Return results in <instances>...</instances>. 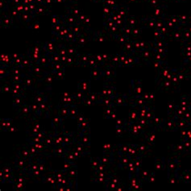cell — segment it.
Returning a JSON list of instances; mask_svg holds the SVG:
<instances>
[{"instance_id": "obj_36", "label": "cell", "mask_w": 191, "mask_h": 191, "mask_svg": "<svg viewBox=\"0 0 191 191\" xmlns=\"http://www.w3.org/2000/svg\"><path fill=\"white\" fill-rule=\"evenodd\" d=\"M86 97L89 98L90 100H92V101H93L94 103H96V102H99V100H98L99 97H98L96 94H94V93H87Z\"/></svg>"}, {"instance_id": "obj_39", "label": "cell", "mask_w": 191, "mask_h": 191, "mask_svg": "<svg viewBox=\"0 0 191 191\" xmlns=\"http://www.w3.org/2000/svg\"><path fill=\"white\" fill-rule=\"evenodd\" d=\"M94 181L96 182H99V183H103L105 181H107V179H106V177H103L94 176Z\"/></svg>"}, {"instance_id": "obj_6", "label": "cell", "mask_w": 191, "mask_h": 191, "mask_svg": "<svg viewBox=\"0 0 191 191\" xmlns=\"http://www.w3.org/2000/svg\"><path fill=\"white\" fill-rule=\"evenodd\" d=\"M74 141H75V133L64 131L63 145L65 146L67 148H70Z\"/></svg>"}, {"instance_id": "obj_40", "label": "cell", "mask_w": 191, "mask_h": 191, "mask_svg": "<svg viewBox=\"0 0 191 191\" xmlns=\"http://www.w3.org/2000/svg\"><path fill=\"white\" fill-rule=\"evenodd\" d=\"M47 133H48V132H46L45 131L42 130V131H41L40 132L37 133V134H36V135H37V136H38L39 138H40V139H41V140H43L45 138L46 135H47Z\"/></svg>"}, {"instance_id": "obj_18", "label": "cell", "mask_w": 191, "mask_h": 191, "mask_svg": "<svg viewBox=\"0 0 191 191\" xmlns=\"http://www.w3.org/2000/svg\"><path fill=\"white\" fill-rule=\"evenodd\" d=\"M77 131L78 132H84L89 131V120H88V118L85 121L77 124Z\"/></svg>"}, {"instance_id": "obj_21", "label": "cell", "mask_w": 191, "mask_h": 191, "mask_svg": "<svg viewBox=\"0 0 191 191\" xmlns=\"http://www.w3.org/2000/svg\"><path fill=\"white\" fill-rule=\"evenodd\" d=\"M24 98H23V95H19V96H15L14 97L13 99V101H12V105L13 107H15V109H17L18 107H20V106L24 103Z\"/></svg>"}, {"instance_id": "obj_12", "label": "cell", "mask_w": 191, "mask_h": 191, "mask_svg": "<svg viewBox=\"0 0 191 191\" xmlns=\"http://www.w3.org/2000/svg\"><path fill=\"white\" fill-rule=\"evenodd\" d=\"M54 132H49L47 133L45 138L43 140V143L48 148H53L54 147Z\"/></svg>"}, {"instance_id": "obj_25", "label": "cell", "mask_w": 191, "mask_h": 191, "mask_svg": "<svg viewBox=\"0 0 191 191\" xmlns=\"http://www.w3.org/2000/svg\"><path fill=\"white\" fill-rule=\"evenodd\" d=\"M29 104H30L32 114L35 115V116H40V107H39V105L34 102H31V103H29Z\"/></svg>"}, {"instance_id": "obj_2", "label": "cell", "mask_w": 191, "mask_h": 191, "mask_svg": "<svg viewBox=\"0 0 191 191\" xmlns=\"http://www.w3.org/2000/svg\"><path fill=\"white\" fill-rule=\"evenodd\" d=\"M75 141H78L83 145L89 148L90 144V135L89 131L84 132H77L75 134Z\"/></svg>"}, {"instance_id": "obj_7", "label": "cell", "mask_w": 191, "mask_h": 191, "mask_svg": "<svg viewBox=\"0 0 191 191\" xmlns=\"http://www.w3.org/2000/svg\"><path fill=\"white\" fill-rule=\"evenodd\" d=\"M39 107H40V116H48L50 114L51 104L48 99H46L44 102L39 105Z\"/></svg>"}, {"instance_id": "obj_24", "label": "cell", "mask_w": 191, "mask_h": 191, "mask_svg": "<svg viewBox=\"0 0 191 191\" xmlns=\"http://www.w3.org/2000/svg\"><path fill=\"white\" fill-rule=\"evenodd\" d=\"M53 173L56 179V181H57V185L60 184V182L62 181V179L66 176V172H65L62 169L61 170H53Z\"/></svg>"}, {"instance_id": "obj_10", "label": "cell", "mask_w": 191, "mask_h": 191, "mask_svg": "<svg viewBox=\"0 0 191 191\" xmlns=\"http://www.w3.org/2000/svg\"><path fill=\"white\" fill-rule=\"evenodd\" d=\"M64 131L62 129L60 130H54V146L63 145V136H64Z\"/></svg>"}, {"instance_id": "obj_4", "label": "cell", "mask_w": 191, "mask_h": 191, "mask_svg": "<svg viewBox=\"0 0 191 191\" xmlns=\"http://www.w3.org/2000/svg\"><path fill=\"white\" fill-rule=\"evenodd\" d=\"M42 130H43V126H42V124L40 122H38L37 120H34V121L31 123V124L28 127V135H36L37 133L40 132Z\"/></svg>"}, {"instance_id": "obj_48", "label": "cell", "mask_w": 191, "mask_h": 191, "mask_svg": "<svg viewBox=\"0 0 191 191\" xmlns=\"http://www.w3.org/2000/svg\"><path fill=\"white\" fill-rule=\"evenodd\" d=\"M131 116H132V118H135L136 117V116H137V115H136V114H135V113H132V115H131Z\"/></svg>"}, {"instance_id": "obj_41", "label": "cell", "mask_w": 191, "mask_h": 191, "mask_svg": "<svg viewBox=\"0 0 191 191\" xmlns=\"http://www.w3.org/2000/svg\"><path fill=\"white\" fill-rule=\"evenodd\" d=\"M11 89H12V88H11L10 86H3V88H2V90H3V92H4V93L11 92Z\"/></svg>"}, {"instance_id": "obj_5", "label": "cell", "mask_w": 191, "mask_h": 191, "mask_svg": "<svg viewBox=\"0 0 191 191\" xmlns=\"http://www.w3.org/2000/svg\"><path fill=\"white\" fill-rule=\"evenodd\" d=\"M16 113L20 118H28L32 115L31 111L30 104L28 103H23L22 106L18 107L16 109Z\"/></svg>"}, {"instance_id": "obj_45", "label": "cell", "mask_w": 191, "mask_h": 191, "mask_svg": "<svg viewBox=\"0 0 191 191\" xmlns=\"http://www.w3.org/2000/svg\"><path fill=\"white\" fill-rule=\"evenodd\" d=\"M23 84L25 85L26 86H30L31 84H32V82H31V80L29 78H27L24 81V82H23Z\"/></svg>"}, {"instance_id": "obj_19", "label": "cell", "mask_w": 191, "mask_h": 191, "mask_svg": "<svg viewBox=\"0 0 191 191\" xmlns=\"http://www.w3.org/2000/svg\"><path fill=\"white\" fill-rule=\"evenodd\" d=\"M63 158L65 160H67V161H70V162H73V163H76L77 160L70 148H67L66 152L64 154Z\"/></svg>"}, {"instance_id": "obj_29", "label": "cell", "mask_w": 191, "mask_h": 191, "mask_svg": "<svg viewBox=\"0 0 191 191\" xmlns=\"http://www.w3.org/2000/svg\"><path fill=\"white\" fill-rule=\"evenodd\" d=\"M100 164H101V161L99 159H96V158H91L90 159V167L93 169H94V171L97 169Z\"/></svg>"}, {"instance_id": "obj_13", "label": "cell", "mask_w": 191, "mask_h": 191, "mask_svg": "<svg viewBox=\"0 0 191 191\" xmlns=\"http://www.w3.org/2000/svg\"><path fill=\"white\" fill-rule=\"evenodd\" d=\"M28 173L29 177H30V178H32V180H35V181H43L44 173L39 168L32 171H29Z\"/></svg>"}, {"instance_id": "obj_47", "label": "cell", "mask_w": 191, "mask_h": 191, "mask_svg": "<svg viewBox=\"0 0 191 191\" xmlns=\"http://www.w3.org/2000/svg\"><path fill=\"white\" fill-rule=\"evenodd\" d=\"M13 81L16 83V82H19L20 81V77L18 76V75H15L14 77H13Z\"/></svg>"}, {"instance_id": "obj_28", "label": "cell", "mask_w": 191, "mask_h": 191, "mask_svg": "<svg viewBox=\"0 0 191 191\" xmlns=\"http://www.w3.org/2000/svg\"><path fill=\"white\" fill-rule=\"evenodd\" d=\"M86 96V94H85V92L82 91L81 89H79L78 91H77L75 94H74V97L75 98V99H76L77 102H80L82 101L85 97Z\"/></svg>"}, {"instance_id": "obj_33", "label": "cell", "mask_w": 191, "mask_h": 191, "mask_svg": "<svg viewBox=\"0 0 191 191\" xmlns=\"http://www.w3.org/2000/svg\"><path fill=\"white\" fill-rule=\"evenodd\" d=\"M28 141L31 144H35V143H40V142H42L43 140L40 139V138L36 135H29L28 138Z\"/></svg>"}, {"instance_id": "obj_17", "label": "cell", "mask_w": 191, "mask_h": 191, "mask_svg": "<svg viewBox=\"0 0 191 191\" xmlns=\"http://www.w3.org/2000/svg\"><path fill=\"white\" fill-rule=\"evenodd\" d=\"M67 150V148L64 145H58V146H54L53 149V155L56 156H62L63 157L64 154L65 153Z\"/></svg>"}, {"instance_id": "obj_9", "label": "cell", "mask_w": 191, "mask_h": 191, "mask_svg": "<svg viewBox=\"0 0 191 191\" xmlns=\"http://www.w3.org/2000/svg\"><path fill=\"white\" fill-rule=\"evenodd\" d=\"M70 148H73L74 150L77 151L79 153L82 154V156L86 155L87 153H88V151H89V148H88V147L83 145L82 144H81V143L78 142V141H74V143L72 144Z\"/></svg>"}, {"instance_id": "obj_16", "label": "cell", "mask_w": 191, "mask_h": 191, "mask_svg": "<svg viewBox=\"0 0 191 191\" xmlns=\"http://www.w3.org/2000/svg\"><path fill=\"white\" fill-rule=\"evenodd\" d=\"M76 99L74 97V95H69V96H66V97H61V103L59 104L61 105H64V106H72V105L76 104Z\"/></svg>"}, {"instance_id": "obj_42", "label": "cell", "mask_w": 191, "mask_h": 191, "mask_svg": "<svg viewBox=\"0 0 191 191\" xmlns=\"http://www.w3.org/2000/svg\"><path fill=\"white\" fill-rule=\"evenodd\" d=\"M70 149H71L72 152H73V153H74V156H76L77 159H79V158H81V157H82V154H81V153H79L78 152H77V151L74 150V149H73V148H70Z\"/></svg>"}, {"instance_id": "obj_20", "label": "cell", "mask_w": 191, "mask_h": 191, "mask_svg": "<svg viewBox=\"0 0 191 191\" xmlns=\"http://www.w3.org/2000/svg\"><path fill=\"white\" fill-rule=\"evenodd\" d=\"M46 99H46L45 96H44L42 93L38 92L37 94H35L33 97L32 98L31 102H36V103H37L38 105H40L41 104L42 102H44Z\"/></svg>"}, {"instance_id": "obj_15", "label": "cell", "mask_w": 191, "mask_h": 191, "mask_svg": "<svg viewBox=\"0 0 191 191\" xmlns=\"http://www.w3.org/2000/svg\"><path fill=\"white\" fill-rule=\"evenodd\" d=\"M12 120H11V119H1V120H0V129H1V131L8 132V130L12 126Z\"/></svg>"}, {"instance_id": "obj_14", "label": "cell", "mask_w": 191, "mask_h": 191, "mask_svg": "<svg viewBox=\"0 0 191 191\" xmlns=\"http://www.w3.org/2000/svg\"><path fill=\"white\" fill-rule=\"evenodd\" d=\"M69 106H64V105L59 104L57 107V114L60 115L63 119L69 118Z\"/></svg>"}, {"instance_id": "obj_1", "label": "cell", "mask_w": 191, "mask_h": 191, "mask_svg": "<svg viewBox=\"0 0 191 191\" xmlns=\"http://www.w3.org/2000/svg\"><path fill=\"white\" fill-rule=\"evenodd\" d=\"M30 161L31 160L21 157L20 156H16V157L15 159V162H14V165L16 168V169H18L19 171L28 173L29 171Z\"/></svg>"}, {"instance_id": "obj_46", "label": "cell", "mask_w": 191, "mask_h": 191, "mask_svg": "<svg viewBox=\"0 0 191 191\" xmlns=\"http://www.w3.org/2000/svg\"><path fill=\"white\" fill-rule=\"evenodd\" d=\"M13 87H15V88H16V89H20V90H21V91H22V86H21L20 85V83H18V82L15 83V85L13 86Z\"/></svg>"}, {"instance_id": "obj_35", "label": "cell", "mask_w": 191, "mask_h": 191, "mask_svg": "<svg viewBox=\"0 0 191 191\" xmlns=\"http://www.w3.org/2000/svg\"><path fill=\"white\" fill-rule=\"evenodd\" d=\"M86 119L87 118L86 117V115L82 114V113H79L78 115L76 116V118L74 119V120H75V121L77 122V123L78 124V123H82L83 121H85Z\"/></svg>"}, {"instance_id": "obj_43", "label": "cell", "mask_w": 191, "mask_h": 191, "mask_svg": "<svg viewBox=\"0 0 191 191\" xmlns=\"http://www.w3.org/2000/svg\"><path fill=\"white\" fill-rule=\"evenodd\" d=\"M99 160H100V161H101V163L106 164V165H107V164L109 162V159H108L107 157H105V156H102V157H101Z\"/></svg>"}, {"instance_id": "obj_22", "label": "cell", "mask_w": 191, "mask_h": 191, "mask_svg": "<svg viewBox=\"0 0 191 191\" xmlns=\"http://www.w3.org/2000/svg\"><path fill=\"white\" fill-rule=\"evenodd\" d=\"M26 145H27V147H28L29 151H30L31 154H32V156L33 157H39L40 156H41V153H39V151L36 149V147H35L32 144H31V143H29L28 141L27 144H26Z\"/></svg>"}, {"instance_id": "obj_3", "label": "cell", "mask_w": 191, "mask_h": 191, "mask_svg": "<svg viewBox=\"0 0 191 191\" xmlns=\"http://www.w3.org/2000/svg\"><path fill=\"white\" fill-rule=\"evenodd\" d=\"M43 181L50 185L52 187H53V189L56 188V186H57V181H56V179L55 177V175H54L53 170L49 169L48 172H46L44 174Z\"/></svg>"}, {"instance_id": "obj_44", "label": "cell", "mask_w": 191, "mask_h": 191, "mask_svg": "<svg viewBox=\"0 0 191 191\" xmlns=\"http://www.w3.org/2000/svg\"><path fill=\"white\" fill-rule=\"evenodd\" d=\"M53 81V77H46V84H51L52 82Z\"/></svg>"}, {"instance_id": "obj_27", "label": "cell", "mask_w": 191, "mask_h": 191, "mask_svg": "<svg viewBox=\"0 0 191 191\" xmlns=\"http://www.w3.org/2000/svg\"><path fill=\"white\" fill-rule=\"evenodd\" d=\"M75 165V163H73V162H70V161H67V160H65L62 163V165H61V169L65 172L68 171L70 168H72L73 166Z\"/></svg>"}, {"instance_id": "obj_26", "label": "cell", "mask_w": 191, "mask_h": 191, "mask_svg": "<svg viewBox=\"0 0 191 191\" xmlns=\"http://www.w3.org/2000/svg\"><path fill=\"white\" fill-rule=\"evenodd\" d=\"M79 114L77 107H76V105H72L69 107V118L70 119H75L76 116Z\"/></svg>"}, {"instance_id": "obj_38", "label": "cell", "mask_w": 191, "mask_h": 191, "mask_svg": "<svg viewBox=\"0 0 191 191\" xmlns=\"http://www.w3.org/2000/svg\"><path fill=\"white\" fill-rule=\"evenodd\" d=\"M19 130V127L17 126V125H15L14 123L12 124V126L9 128L8 130V132H10V133H15L16 132H18Z\"/></svg>"}, {"instance_id": "obj_32", "label": "cell", "mask_w": 191, "mask_h": 191, "mask_svg": "<svg viewBox=\"0 0 191 191\" xmlns=\"http://www.w3.org/2000/svg\"><path fill=\"white\" fill-rule=\"evenodd\" d=\"M38 168L44 173V174L46 172H48V171L49 170V168H48V166H47V165L45 164V162H44L42 160H41V161L39 162Z\"/></svg>"}, {"instance_id": "obj_23", "label": "cell", "mask_w": 191, "mask_h": 191, "mask_svg": "<svg viewBox=\"0 0 191 191\" xmlns=\"http://www.w3.org/2000/svg\"><path fill=\"white\" fill-rule=\"evenodd\" d=\"M66 174L70 179L77 180V177L78 172H77V168L76 165L73 166L72 168H69V170L66 171Z\"/></svg>"}, {"instance_id": "obj_37", "label": "cell", "mask_w": 191, "mask_h": 191, "mask_svg": "<svg viewBox=\"0 0 191 191\" xmlns=\"http://www.w3.org/2000/svg\"><path fill=\"white\" fill-rule=\"evenodd\" d=\"M11 93L12 94V95L14 96V97H15V96H19V95H22V91L20 90V89H16V88H15V87H13Z\"/></svg>"}, {"instance_id": "obj_31", "label": "cell", "mask_w": 191, "mask_h": 191, "mask_svg": "<svg viewBox=\"0 0 191 191\" xmlns=\"http://www.w3.org/2000/svg\"><path fill=\"white\" fill-rule=\"evenodd\" d=\"M80 104L83 105V106H85V107H91V106L94 105L95 103H94L92 100L89 99V98H87L86 96V97H85L84 99L80 102Z\"/></svg>"}, {"instance_id": "obj_11", "label": "cell", "mask_w": 191, "mask_h": 191, "mask_svg": "<svg viewBox=\"0 0 191 191\" xmlns=\"http://www.w3.org/2000/svg\"><path fill=\"white\" fill-rule=\"evenodd\" d=\"M17 156H20L21 157L28 159V160H32V158H33V156H32L30 151H29L26 144L19 149V151L17 152Z\"/></svg>"}, {"instance_id": "obj_34", "label": "cell", "mask_w": 191, "mask_h": 191, "mask_svg": "<svg viewBox=\"0 0 191 191\" xmlns=\"http://www.w3.org/2000/svg\"><path fill=\"white\" fill-rule=\"evenodd\" d=\"M79 89H81L83 92H88L89 90V82H82L81 84L78 86Z\"/></svg>"}, {"instance_id": "obj_8", "label": "cell", "mask_w": 191, "mask_h": 191, "mask_svg": "<svg viewBox=\"0 0 191 191\" xmlns=\"http://www.w3.org/2000/svg\"><path fill=\"white\" fill-rule=\"evenodd\" d=\"M63 118L56 113V115H54L53 117V119H52V127H53L55 131L60 130V129H61L62 125H63Z\"/></svg>"}, {"instance_id": "obj_30", "label": "cell", "mask_w": 191, "mask_h": 191, "mask_svg": "<svg viewBox=\"0 0 191 191\" xmlns=\"http://www.w3.org/2000/svg\"><path fill=\"white\" fill-rule=\"evenodd\" d=\"M13 187H14V189L15 190H23L24 189V188L26 187V184L23 183V182H13Z\"/></svg>"}]
</instances>
